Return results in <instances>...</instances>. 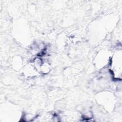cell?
I'll return each instance as SVG.
<instances>
[{"label": "cell", "mask_w": 122, "mask_h": 122, "mask_svg": "<svg viewBox=\"0 0 122 122\" xmlns=\"http://www.w3.org/2000/svg\"><path fill=\"white\" fill-rule=\"evenodd\" d=\"M110 71L115 79L121 77L122 73V55L121 52L116 53L110 60Z\"/></svg>", "instance_id": "obj_1"}]
</instances>
